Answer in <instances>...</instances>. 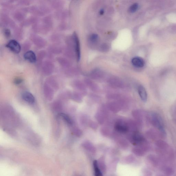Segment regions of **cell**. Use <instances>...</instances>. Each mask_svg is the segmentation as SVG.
<instances>
[{"label": "cell", "mask_w": 176, "mask_h": 176, "mask_svg": "<svg viewBox=\"0 0 176 176\" xmlns=\"http://www.w3.org/2000/svg\"><path fill=\"white\" fill-rule=\"evenodd\" d=\"M6 47L15 53H19L21 51V46L18 42L15 40L10 41L6 45Z\"/></svg>", "instance_id": "1"}, {"label": "cell", "mask_w": 176, "mask_h": 176, "mask_svg": "<svg viewBox=\"0 0 176 176\" xmlns=\"http://www.w3.org/2000/svg\"><path fill=\"white\" fill-rule=\"evenodd\" d=\"M73 39L74 40V44H75V50L78 61L80 60L81 57V51L80 41L78 36L75 33H74L73 34Z\"/></svg>", "instance_id": "2"}, {"label": "cell", "mask_w": 176, "mask_h": 176, "mask_svg": "<svg viewBox=\"0 0 176 176\" xmlns=\"http://www.w3.org/2000/svg\"><path fill=\"white\" fill-rule=\"evenodd\" d=\"M24 58L26 60L32 63H35L37 60L35 54L32 51H28L25 53Z\"/></svg>", "instance_id": "3"}, {"label": "cell", "mask_w": 176, "mask_h": 176, "mask_svg": "<svg viewBox=\"0 0 176 176\" xmlns=\"http://www.w3.org/2000/svg\"><path fill=\"white\" fill-rule=\"evenodd\" d=\"M22 98L23 100L30 104H33L35 101V98L31 93L28 91H25L22 94Z\"/></svg>", "instance_id": "4"}, {"label": "cell", "mask_w": 176, "mask_h": 176, "mask_svg": "<svg viewBox=\"0 0 176 176\" xmlns=\"http://www.w3.org/2000/svg\"><path fill=\"white\" fill-rule=\"evenodd\" d=\"M131 62L133 66L137 68H142L144 66L145 61L143 59L139 57H136L133 58Z\"/></svg>", "instance_id": "5"}, {"label": "cell", "mask_w": 176, "mask_h": 176, "mask_svg": "<svg viewBox=\"0 0 176 176\" xmlns=\"http://www.w3.org/2000/svg\"><path fill=\"white\" fill-rule=\"evenodd\" d=\"M138 91L141 100L144 102H146L147 101V95L144 87L142 85L139 86L138 88Z\"/></svg>", "instance_id": "6"}, {"label": "cell", "mask_w": 176, "mask_h": 176, "mask_svg": "<svg viewBox=\"0 0 176 176\" xmlns=\"http://www.w3.org/2000/svg\"><path fill=\"white\" fill-rule=\"evenodd\" d=\"M93 165L94 172H95V175L96 176H102V173H101L100 169H99L98 162L96 160L94 161Z\"/></svg>", "instance_id": "7"}, {"label": "cell", "mask_w": 176, "mask_h": 176, "mask_svg": "<svg viewBox=\"0 0 176 176\" xmlns=\"http://www.w3.org/2000/svg\"><path fill=\"white\" fill-rule=\"evenodd\" d=\"M60 115L64 119V120L69 124L71 125L72 123V121L68 115L63 113L61 114Z\"/></svg>", "instance_id": "8"}, {"label": "cell", "mask_w": 176, "mask_h": 176, "mask_svg": "<svg viewBox=\"0 0 176 176\" xmlns=\"http://www.w3.org/2000/svg\"><path fill=\"white\" fill-rule=\"evenodd\" d=\"M139 5L137 3H135L131 6L129 9V11L131 13H134L138 10Z\"/></svg>", "instance_id": "9"}, {"label": "cell", "mask_w": 176, "mask_h": 176, "mask_svg": "<svg viewBox=\"0 0 176 176\" xmlns=\"http://www.w3.org/2000/svg\"><path fill=\"white\" fill-rule=\"evenodd\" d=\"M116 130L121 132H125L127 130V128L123 125H116Z\"/></svg>", "instance_id": "10"}, {"label": "cell", "mask_w": 176, "mask_h": 176, "mask_svg": "<svg viewBox=\"0 0 176 176\" xmlns=\"http://www.w3.org/2000/svg\"><path fill=\"white\" fill-rule=\"evenodd\" d=\"M98 36L97 34H93L90 37V40L92 42H95L98 40Z\"/></svg>", "instance_id": "11"}, {"label": "cell", "mask_w": 176, "mask_h": 176, "mask_svg": "<svg viewBox=\"0 0 176 176\" xmlns=\"http://www.w3.org/2000/svg\"><path fill=\"white\" fill-rule=\"evenodd\" d=\"M170 30L173 33H176V24H173L170 28Z\"/></svg>", "instance_id": "12"}, {"label": "cell", "mask_w": 176, "mask_h": 176, "mask_svg": "<svg viewBox=\"0 0 176 176\" xmlns=\"http://www.w3.org/2000/svg\"><path fill=\"white\" fill-rule=\"evenodd\" d=\"M22 82H23V80L20 78H17L14 81V83L16 84H21Z\"/></svg>", "instance_id": "13"}, {"label": "cell", "mask_w": 176, "mask_h": 176, "mask_svg": "<svg viewBox=\"0 0 176 176\" xmlns=\"http://www.w3.org/2000/svg\"><path fill=\"white\" fill-rule=\"evenodd\" d=\"M7 37H9L10 35V32L9 31L7 30H6L5 33Z\"/></svg>", "instance_id": "14"}, {"label": "cell", "mask_w": 176, "mask_h": 176, "mask_svg": "<svg viewBox=\"0 0 176 176\" xmlns=\"http://www.w3.org/2000/svg\"><path fill=\"white\" fill-rule=\"evenodd\" d=\"M104 11L103 10H101L100 11V14H103L104 13Z\"/></svg>", "instance_id": "15"}]
</instances>
